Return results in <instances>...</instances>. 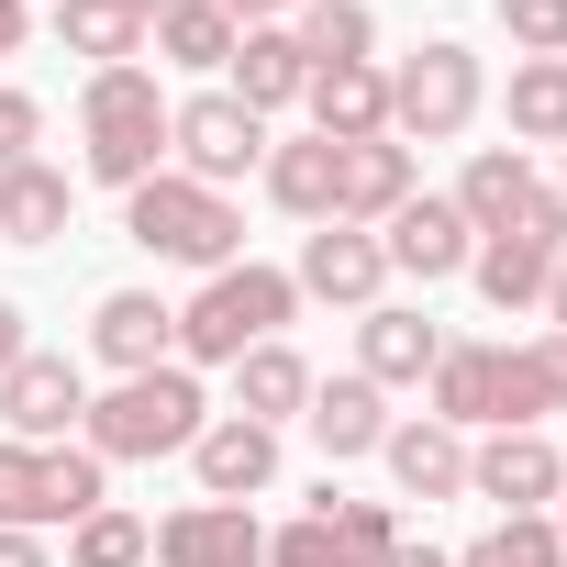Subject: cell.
Wrapping results in <instances>:
<instances>
[{
  "label": "cell",
  "instance_id": "5b68a950",
  "mask_svg": "<svg viewBox=\"0 0 567 567\" xmlns=\"http://www.w3.org/2000/svg\"><path fill=\"white\" fill-rule=\"evenodd\" d=\"M434 423L445 434H523V423H545V401H534V368H523V346H456L445 334V357H434Z\"/></svg>",
  "mask_w": 567,
  "mask_h": 567
},
{
  "label": "cell",
  "instance_id": "d590c367",
  "mask_svg": "<svg viewBox=\"0 0 567 567\" xmlns=\"http://www.w3.org/2000/svg\"><path fill=\"white\" fill-rule=\"evenodd\" d=\"M267 567H346V545H334L323 512H301V523H278V534H267Z\"/></svg>",
  "mask_w": 567,
  "mask_h": 567
},
{
  "label": "cell",
  "instance_id": "8fae6325",
  "mask_svg": "<svg viewBox=\"0 0 567 567\" xmlns=\"http://www.w3.org/2000/svg\"><path fill=\"white\" fill-rule=\"evenodd\" d=\"M290 290H301V301H334V312H368V301L390 290V256H379V234H357V223H312Z\"/></svg>",
  "mask_w": 567,
  "mask_h": 567
},
{
  "label": "cell",
  "instance_id": "1f68e13d",
  "mask_svg": "<svg viewBox=\"0 0 567 567\" xmlns=\"http://www.w3.org/2000/svg\"><path fill=\"white\" fill-rule=\"evenodd\" d=\"M101 501H112V467H101L79 434H68V445H45V523H90Z\"/></svg>",
  "mask_w": 567,
  "mask_h": 567
},
{
  "label": "cell",
  "instance_id": "8992f818",
  "mask_svg": "<svg viewBox=\"0 0 567 567\" xmlns=\"http://www.w3.org/2000/svg\"><path fill=\"white\" fill-rule=\"evenodd\" d=\"M478 112H489V68H478L456 34H434V45H412V56L390 68V134H401V145H456Z\"/></svg>",
  "mask_w": 567,
  "mask_h": 567
},
{
  "label": "cell",
  "instance_id": "6da1fadb",
  "mask_svg": "<svg viewBox=\"0 0 567 567\" xmlns=\"http://www.w3.org/2000/svg\"><path fill=\"white\" fill-rule=\"evenodd\" d=\"M200 423H212V401H200V368H145V379H112L90 412H79V445L101 456V467H145V456H189L200 445Z\"/></svg>",
  "mask_w": 567,
  "mask_h": 567
},
{
  "label": "cell",
  "instance_id": "e575fe53",
  "mask_svg": "<svg viewBox=\"0 0 567 567\" xmlns=\"http://www.w3.org/2000/svg\"><path fill=\"white\" fill-rule=\"evenodd\" d=\"M512 56H567V0H501Z\"/></svg>",
  "mask_w": 567,
  "mask_h": 567
},
{
  "label": "cell",
  "instance_id": "7dc6e473",
  "mask_svg": "<svg viewBox=\"0 0 567 567\" xmlns=\"http://www.w3.org/2000/svg\"><path fill=\"white\" fill-rule=\"evenodd\" d=\"M556 545H567V489H556Z\"/></svg>",
  "mask_w": 567,
  "mask_h": 567
},
{
  "label": "cell",
  "instance_id": "30bf717a",
  "mask_svg": "<svg viewBox=\"0 0 567 567\" xmlns=\"http://www.w3.org/2000/svg\"><path fill=\"white\" fill-rule=\"evenodd\" d=\"M79 412H90V368L79 357H45L34 346L12 379H0V434H12V445H68Z\"/></svg>",
  "mask_w": 567,
  "mask_h": 567
},
{
  "label": "cell",
  "instance_id": "7c38bea8",
  "mask_svg": "<svg viewBox=\"0 0 567 567\" xmlns=\"http://www.w3.org/2000/svg\"><path fill=\"white\" fill-rule=\"evenodd\" d=\"M379 256L401 267V278H423V290H445V278H467V256H478V234H467V212L456 200H401L390 223H379Z\"/></svg>",
  "mask_w": 567,
  "mask_h": 567
},
{
  "label": "cell",
  "instance_id": "f546056e",
  "mask_svg": "<svg viewBox=\"0 0 567 567\" xmlns=\"http://www.w3.org/2000/svg\"><path fill=\"white\" fill-rule=\"evenodd\" d=\"M68 567H156V523L123 512V501H101L90 523H68Z\"/></svg>",
  "mask_w": 567,
  "mask_h": 567
},
{
  "label": "cell",
  "instance_id": "ab89813d",
  "mask_svg": "<svg viewBox=\"0 0 567 567\" xmlns=\"http://www.w3.org/2000/svg\"><path fill=\"white\" fill-rule=\"evenodd\" d=\"M34 45V0H0V56H23Z\"/></svg>",
  "mask_w": 567,
  "mask_h": 567
},
{
  "label": "cell",
  "instance_id": "4fadbf2b",
  "mask_svg": "<svg viewBox=\"0 0 567 567\" xmlns=\"http://www.w3.org/2000/svg\"><path fill=\"white\" fill-rule=\"evenodd\" d=\"M434 357H445V323H434V312H412V301H368V312H357V379L423 390Z\"/></svg>",
  "mask_w": 567,
  "mask_h": 567
},
{
  "label": "cell",
  "instance_id": "d6a6232c",
  "mask_svg": "<svg viewBox=\"0 0 567 567\" xmlns=\"http://www.w3.org/2000/svg\"><path fill=\"white\" fill-rule=\"evenodd\" d=\"M312 512H323V523H334V545H346V567H379V556H390V545H401V512H390V501H346V489H334V478H323V489H312Z\"/></svg>",
  "mask_w": 567,
  "mask_h": 567
},
{
  "label": "cell",
  "instance_id": "7a4b0ae2",
  "mask_svg": "<svg viewBox=\"0 0 567 567\" xmlns=\"http://www.w3.org/2000/svg\"><path fill=\"white\" fill-rule=\"evenodd\" d=\"M156 167H167L156 68H90V90H79V178L90 189H145Z\"/></svg>",
  "mask_w": 567,
  "mask_h": 567
},
{
  "label": "cell",
  "instance_id": "4316f807",
  "mask_svg": "<svg viewBox=\"0 0 567 567\" xmlns=\"http://www.w3.org/2000/svg\"><path fill=\"white\" fill-rule=\"evenodd\" d=\"M145 34H156V23L134 12V0H56V45L90 56V68H134Z\"/></svg>",
  "mask_w": 567,
  "mask_h": 567
},
{
  "label": "cell",
  "instance_id": "74e56055",
  "mask_svg": "<svg viewBox=\"0 0 567 567\" xmlns=\"http://www.w3.org/2000/svg\"><path fill=\"white\" fill-rule=\"evenodd\" d=\"M523 368H534V401H545V412H567V334H534V346H523Z\"/></svg>",
  "mask_w": 567,
  "mask_h": 567
},
{
  "label": "cell",
  "instance_id": "7bdbcfd3",
  "mask_svg": "<svg viewBox=\"0 0 567 567\" xmlns=\"http://www.w3.org/2000/svg\"><path fill=\"white\" fill-rule=\"evenodd\" d=\"M223 12H234V23H290L301 0H223Z\"/></svg>",
  "mask_w": 567,
  "mask_h": 567
},
{
  "label": "cell",
  "instance_id": "d6986e66",
  "mask_svg": "<svg viewBox=\"0 0 567 567\" xmlns=\"http://www.w3.org/2000/svg\"><path fill=\"white\" fill-rule=\"evenodd\" d=\"M379 467H390V489H401V501H467V434H445L434 412L390 423Z\"/></svg>",
  "mask_w": 567,
  "mask_h": 567
},
{
  "label": "cell",
  "instance_id": "836d02e7",
  "mask_svg": "<svg viewBox=\"0 0 567 567\" xmlns=\"http://www.w3.org/2000/svg\"><path fill=\"white\" fill-rule=\"evenodd\" d=\"M0 534H56L45 523V445L0 434Z\"/></svg>",
  "mask_w": 567,
  "mask_h": 567
},
{
  "label": "cell",
  "instance_id": "f1b7e54d",
  "mask_svg": "<svg viewBox=\"0 0 567 567\" xmlns=\"http://www.w3.org/2000/svg\"><path fill=\"white\" fill-rule=\"evenodd\" d=\"M501 112H512V145H567V56H523Z\"/></svg>",
  "mask_w": 567,
  "mask_h": 567
},
{
  "label": "cell",
  "instance_id": "7402d4cb",
  "mask_svg": "<svg viewBox=\"0 0 567 567\" xmlns=\"http://www.w3.org/2000/svg\"><path fill=\"white\" fill-rule=\"evenodd\" d=\"M234 412L267 423V434H278V423H301V412H312V357H301L290 334L256 346V357H234Z\"/></svg>",
  "mask_w": 567,
  "mask_h": 567
},
{
  "label": "cell",
  "instance_id": "9a60e30c",
  "mask_svg": "<svg viewBox=\"0 0 567 567\" xmlns=\"http://www.w3.org/2000/svg\"><path fill=\"white\" fill-rule=\"evenodd\" d=\"M90 357H101L112 379H145V368L178 357V312H167L156 290H101V312H90Z\"/></svg>",
  "mask_w": 567,
  "mask_h": 567
},
{
  "label": "cell",
  "instance_id": "83f0119b",
  "mask_svg": "<svg viewBox=\"0 0 567 567\" xmlns=\"http://www.w3.org/2000/svg\"><path fill=\"white\" fill-rule=\"evenodd\" d=\"M290 34H301L312 68H368L379 56V12H368V0H301Z\"/></svg>",
  "mask_w": 567,
  "mask_h": 567
},
{
  "label": "cell",
  "instance_id": "60d3db41",
  "mask_svg": "<svg viewBox=\"0 0 567 567\" xmlns=\"http://www.w3.org/2000/svg\"><path fill=\"white\" fill-rule=\"evenodd\" d=\"M0 567H56V556H45V534H0Z\"/></svg>",
  "mask_w": 567,
  "mask_h": 567
},
{
  "label": "cell",
  "instance_id": "d4e9b609",
  "mask_svg": "<svg viewBox=\"0 0 567 567\" xmlns=\"http://www.w3.org/2000/svg\"><path fill=\"white\" fill-rule=\"evenodd\" d=\"M167 68H189V79H223L234 68V45H245V23L223 12V0H178V12H156V34H145Z\"/></svg>",
  "mask_w": 567,
  "mask_h": 567
},
{
  "label": "cell",
  "instance_id": "ffe728a7",
  "mask_svg": "<svg viewBox=\"0 0 567 567\" xmlns=\"http://www.w3.org/2000/svg\"><path fill=\"white\" fill-rule=\"evenodd\" d=\"M301 90H312L301 34H290V23H245V45H234V101H245L256 123H278V112H301Z\"/></svg>",
  "mask_w": 567,
  "mask_h": 567
},
{
  "label": "cell",
  "instance_id": "603a6c76",
  "mask_svg": "<svg viewBox=\"0 0 567 567\" xmlns=\"http://www.w3.org/2000/svg\"><path fill=\"white\" fill-rule=\"evenodd\" d=\"M68 212H79V178L68 167H45V156L0 167V245H56Z\"/></svg>",
  "mask_w": 567,
  "mask_h": 567
},
{
  "label": "cell",
  "instance_id": "52a82bcc",
  "mask_svg": "<svg viewBox=\"0 0 567 567\" xmlns=\"http://www.w3.org/2000/svg\"><path fill=\"white\" fill-rule=\"evenodd\" d=\"M556 256H567V200H556V189H534V200H523L501 234H478L467 278H478V301H489V312H545Z\"/></svg>",
  "mask_w": 567,
  "mask_h": 567
},
{
  "label": "cell",
  "instance_id": "b9f144b4",
  "mask_svg": "<svg viewBox=\"0 0 567 567\" xmlns=\"http://www.w3.org/2000/svg\"><path fill=\"white\" fill-rule=\"evenodd\" d=\"M379 567H456V556H445V545H412V534H401V545H390Z\"/></svg>",
  "mask_w": 567,
  "mask_h": 567
},
{
  "label": "cell",
  "instance_id": "4dcf8cb0",
  "mask_svg": "<svg viewBox=\"0 0 567 567\" xmlns=\"http://www.w3.org/2000/svg\"><path fill=\"white\" fill-rule=\"evenodd\" d=\"M456 567H567V545H556V512H501L478 545H456Z\"/></svg>",
  "mask_w": 567,
  "mask_h": 567
},
{
  "label": "cell",
  "instance_id": "ac0fdd59",
  "mask_svg": "<svg viewBox=\"0 0 567 567\" xmlns=\"http://www.w3.org/2000/svg\"><path fill=\"white\" fill-rule=\"evenodd\" d=\"M301 423H312V445H323L334 467H357V456L390 445V390L357 379V368H346V379H312V412H301Z\"/></svg>",
  "mask_w": 567,
  "mask_h": 567
},
{
  "label": "cell",
  "instance_id": "44dd1931",
  "mask_svg": "<svg viewBox=\"0 0 567 567\" xmlns=\"http://www.w3.org/2000/svg\"><path fill=\"white\" fill-rule=\"evenodd\" d=\"M301 112H312L323 145H368V134H390V68H379V56H368V68H312Z\"/></svg>",
  "mask_w": 567,
  "mask_h": 567
},
{
  "label": "cell",
  "instance_id": "e0dca14e",
  "mask_svg": "<svg viewBox=\"0 0 567 567\" xmlns=\"http://www.w3.org/2000/svg\"><path fill=\"white\" fill-rule=\"evenodd\" d=\"M401 200H412V145H401V134H368V145H346V156H334V223L379 234Z\"/></svg>",
  "mask_w": 567,
  "mask_h": 567
},
{
  "label": "cell",
  "instance_id": "5bb4252c",
  "mask_svg": "<svg viewBox=\"0 0 567 567\" xmlns=\"http://www.w3.org/2000/svg\"><path fill=\"white\" fill-rule=\"evenodd\" d=\"M156 567H267V523L245 501H189L156 523Z\"/></svg>",
  "mask_w": 567,
  "mask_h": 567
},
{
  "label": "cell",
  "instance_id": "484cf974",
  "mask_svg": "<svg viewBox=\"0 0 567 567\" xmlns=\"http://www.w3.org/2000/svg\"><path fill=\"white\" fill-rule=\"evenodd\" d=\"M534 189H545V178H534V156H523V145H478V156H467V178H456V212H467V234H501Z\"/></svg>",
  "mask_w": 567,
  "mask_h": 567
},
{
  "label": "cell",
  "instance_id": "f6af8a7d",
  "mask_svg": "<svg viewBox=\"0 0 567 567\" xmlns=\"http://www.w3.org/2000/svg\"><path fill=\"white\" fill-rule=\"evenodd\" d=\"M134 12H145V23H156V12H178V0H134Z\"/></svg>",
  "mask_w": 567,
  "mask_h": 567
},
{
  "label": "cell",
  "instance_id": "3957f363",
  "mask_svg": "<svg viewBox=\"0 0 567 567\" xmlns=\"http://www.w3.org/2000/svg\"><path fill=\"white\" fill-rule=\"evenodd\" d=\"M290 312H301L290 267H256V256H234V267H212L200 290L178 301V368H234V357L278 346V323H290Z\"/></svg>",
  "mask_w": 567,
  "mask_h": 567
},
{
  "label": "cell",
  "instance_id": "f35d334b",
  "mask_svg": "<svg viewBox=\"0 0 567 567\" xmlns=\"http://www.w3.org/2000/svg\"><path fill=\"white\" fill-rule=\"evenodd\" d=\"M23 357H34V334H23V301H0V379H12Z\"/></svg>",
  "mask_w": 567,
  "mask_h": 567
},
{
  "label": "cell",
  "instance_id": "9c48e42d",
  "mask_svg": "<svg viewBox=\"0 0 567 567\" xmlns=\"http://www.w3.org/2000/svg\"><path fill=\"white\" fill-rule=\"evenodd\" d=\"M556 489H567V456L545 445V423L467 445V501H489V512H556Z\"/></svg>",
  "mask_w": 567,
  "mask_h": 567
},
{
  "label": "cell",
  "instance_id": "bcb514c9",
  "mask_svg": "<svg viewBox=\"0 0 567 567\" xmlns=\"http://www.w3.org/2000/svg\"><path fill=\"white\" fill-rule=\"evenodd\" d=\"M556 200H567V145H556Z\"/></svg>",
  "mask_w": 567,
  "mask_h": 567
},
{
  "label": "cell",
  "instance_id": "cb8c5ba5",
  "mask_svg": "<svg viewBox=\"0 0 567 567\" xmlns=\"http://www.w3.org/2000/svg\"><path fill=\"white\" fill-rule=\"evenodd\" d=\"M334 156L346 145H323V134H290V145H267V200L290 212V223H334Z\"/></svg>",
  "mask_w": 567,
  "mask_h": 567
},
{
  "label": "cell",
  "instance_id": "ba28073f",
  "mask_svg": "<svg viewBox=\"0 0 567 567\" xmlns=\"http://www.w3.org/2000/svg\"><path fill=\"white\" fill-rule=\"evenodd\" d=\"M267 123L234 101V90H189V101H167V167L178 178H200V189H234V178H256L267 167Z\"/></svg>",
  "mask_w": 567,
  "mask_h": 567
},
{
  "label": "cell",
  "instance_id": "ee69618b",
  "mask_svg": "<svg viewBox=\"0 0 567 567\" xmlns=\"http://www.w3.org/2000/svg\"><path fill=\"white\" fill-rule=\"evenodd\" d=\"M545 334H567V256H556V278H545Z\"/></svg>",
  "mask_w": 567,
  "mask_h": 567
},
{
  "label": "cell",
  "instance_id": "8d00e7d4",
  "mask_svg": "<svg viewBox=\"0 0 567 567\" xmlns=\"http://www.w3.org/2000/svg\"><path fill=\"white\" fill-rule=\"evenodd\" d=\"M34 145H45V101L34 90H0V167H23Z\"/></svg>",
  "mask_w": 567,
  "mask_h": 567
},
{
  "label": "cell",
  "instance_id": "2e32d148",
  "mask_svg": "<svg viewBox=\"0 0 567 567\" xmlns=\"http://www.w3.org/2000/svg\"><path fill=\"white\" fill-rule=\"evenodd\" d=\"M189 467H200V501H267L278 489V434L245 423V412H212L200 445H189Z\"/></svg>",
  "mask_w": 567,
  "mask_h": 567
},
{
  "label": "cell",
  "instance_id": "277c9868",
  "mask_svg": "<svg viewBox=\"0 0 567 567\" xmlns=\"http://www.w3.org/2000/svg\"><path fill=\"white\" fill-rule=\"evenodd\" d=\"M123 234L156 256V267H234L245 256V212H234V189H200V178H178V167H156L145 189H123Z\"/></svg>",
  "mask_w": 567,
  "mask_h": 567
}]
</instances>
